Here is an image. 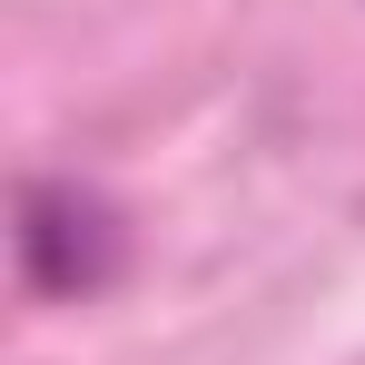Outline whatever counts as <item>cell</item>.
Segmentation results:
<instances>
[{"label": "cell", "mask_w": 365, "mask_h": 365, "mask_svg": "<svg viewBox=\"0 0 365 365\" xmlns=\"http://www.w3.org/2000/svg\"><path fill=\"white\" fill-rule=\"evenodd\" d=\"M10 257H20V287L40 306H89V297H109L119 267H128V217H119L109 187L40 168L10 197Z\"/></svg>", "instance_id": "6da1fadb"}]
</instances>
